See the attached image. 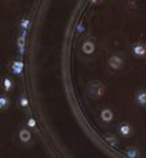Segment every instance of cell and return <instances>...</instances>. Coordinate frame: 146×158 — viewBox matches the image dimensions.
Listing matches in <instances>:
<instances>
[{
    "mask_svg": "<svg viewBox=\"0 0 146 158\" xmlns=\"http://www.w3.org/2000/svg\"><path fill=\"white\" fill-rule=\"evenodd\" d=\"M87 92H88V95H90V98L99 99L104 95V85H103L100 81H91L90 84H88Z\"/></svg>",
    "mask_w": 146,
    "mask_h": 158,
    "instance_id": "obj_1",
    "label": "cell"
},
{
    "mask_svg": "<svg viewBox=\"0 0 146 158\" xmlns=\"http://www.w3.org/2000/svg\"><path fill=\"white\" fill-rule=\"evenodd\" d=\"M116 130H118V134H119L120 138H130L134 132L131 124L127 123V122H120L118 124V127H116Z\"/></svg>",
    "mask_w": 146,
    "mask_h": 158,
    "instance_id": "obj_2",
    "label": "cell"
},
{
    "mask_svg": "<svg viewBox=\"0 0 146 158\" xmlns=\"http://www.w3.org/2000/svg\"><path fill=\"white\" fill-rule=\"evenodd\" d=\"M131 53L135 58H146V45L142 44V42H135V44L131 46Z\"/></svg>",
    "mask_w": 146,
    "mask_h": 158,
    "instance_id": "obj_3",
    "label": "cell"
},
{
    "mask_svg": "<svg viewBox=\"0 0 146 158\" xmlns=\"http://www.w3.org/2000/svg\"><path fill=\"white\" fill-rule=\"evenodd\" d=\"M31 138H33V135H31V131L28 130V127H19V130H18V139H19L20 143H23V145H28V143L31 142Z\"/></svg>",
    "mask_w": 146,
    "mask_h": 158,
    "instance_id": "obj_4",
    "label": "cell"
},
{
    "mask_svg": "<svg viewBox=\"0 0 146 158\" xmlns=\"http://www.w3.org/2000/svg\"><path fill=\"white\" fill-rule=\"evenodd\" d=\"M108 66L114 70H120L124 66V60L118 54H114L108 58Z\"/></svg>",
    "mask_w": 146,
    "mask_h": 158,
    "instance_id": "obj_5",
    "label": "cell"
},
{
    "mask_svg": "<svg viewBox=\"0 0 146 158\" xmlns=\"http://www.w3.org/2000/svg\"><path fill=\"white\" fill-rule=\"evenodd\" d=\"M135 104L141 108H146V89H138L134 95Z\"/></svg>",
    "mask_w": 146,
    "mask_h": 158,
    "instance_id": "obj_6",
    "label": "cell"
},
{
    "mask_svg": "<svg viewBox=\"0 0 146 158\" xmlns=\"http://www.w3.org/2000/svg\"><path fill=\"white\" fill-rule=\"evenodd\" d=\"M124 156L129 158H138L141 156V152L137 146H129L126 150H124Z\"/></svg>",
    "mask_w": 146,
    "mask_h": 158,
    "instance_id": "obj_7",
    "label": "cell"
},
{
    "mask_svg": "<svg viewBox=\"0 0 146 158\" xmlns=\"http://www.w3.org/2000/svg\"><path fill=\"white\" fill-rule=\"evenodd\" d=\"M100 119L103 122H106V123H110V122H112V119H114L112 111L110 110V108H103L102 112H100Z\"/></svg>",
    "mask_w": 146,
    "mask_h": 158,
    "instance_id": "obj_8",
    "label": "cell"
},
{
    "mask_svg": "<svg viewBox=\"0 0 146 158\" xmlns=\"http://www.w3.org/2000/svg\"><path fill=\"white\" fill-rule=\"evenodd\" d=\"M81 50H83L84 54H92L95 52V44L91 41H85L81 46Z\"/></svg>",
    "mask_w": 146,
    "mask_h": 158,
    "instance_id": "obj_9",
    "label": "cell"
},
{
    "mask_svg": "<svg viewBox=\"0 0 146 158\" xmlns=\"http://www.w3.org/2000/svg\"><path fill=\"white\" fill-rule=\"evenodd\" d=\"M104 141L108 143V145H111L112 147H116V146L119 145L118 138H116L115 135H112V134H106V135H104Z\"/></svg>",
    "mask_w": 146,
    "mask_h": 158,
    "instance_id": "obj_10",
    "label": "cell"
},
{
    "mask_svg": "<svg viewBox=\"0 0 146 158\" xmlns=\"http://www.w3.org/2000/svg\"><path fill=\"white\" fill-rule=\"evenodd\" d=\"M10 107V99L7 95H2L0 96V108L2 111H6Z\"/></svg>",
    "mask_w": 146,
    "mask_h": 158,
    "instance_id": "obj_11",
    "label": "cell"
},
{
    "mask_svg": "<svg viewBox=\"0 0 146 158\" xmlns=\"http://www.w3.org/2000/svg\"><path fill=\"white\" fill-rule=\"evenodd\" d=\"M12 87H14V81L10 77H4V80H3V89L6 92H10L12 89Z\"/></svg>",
    "mask_w": 146,
    "mask_h": 158,
    "instance_id": "obj_12",
    "label": "cell"
},
{
    "mask_svg": "<svg viewBox=\"0 0 146 158\" xmlns=\"http://www.w3.org/2000/svg\"><path fill=\"white\" fill-rule=\"evenodd\" d=\"M18 104H19L20 108H27V107H28V100H27V96L24 95V93H22V95L19 96Z\"/></svg>",
    "mask_w": 146,
    "mask_h": 158,
    "instance_id": "obj_13",
    "label": "cell"
},
{
    "mask_svg": "<svg viewBox=\"0 0 146 158\" xmlns=\"http://www.w3.org/2000/svg\"><path fill=\"white\" fill-rule=\"evenodd\" d=\"M10 69H11V72L14 74H16V76H22L24 68H20V66H16V65H14V64H11V65H10Z\"/></svg>",
    "mask_w": 146,
    "mask_h": 158,
    "instance_id": "obj_14",
    "label": "cell"
},
{
    "mask_svg": "<svg viewBox=\"0 0 146 158\" xmlns=\"http://www.w3.org/2000/svg\"><path fill=\"white\" fill-rule=\"evenodd\" d=\"M27 127L31 128V130H37V122H35V119L31 115H28L27 118Z\"/></svg>",
    "mask_w": 146,
    "mask_h": 158,
    "instance_id": "obj_15",
    "label": "cell"
},
{
    "mask_svg": "<svg viewBox=\"0 0 146 158\" xmlns=\"http://www.w3.org/2000/svg\"><path fill=\"white\" fill-rule=\"evenodd\" d=\"M31 26V22H30V19H27V18H23L22 19V22H20V27H22V30H28Z\"/></svg>",
    "mask_w": 146,
    "mask_h": 158,
    "instance_id": "obj_16",
    "label": "cell"
},
{
    "mask_svg": "<svg viewBox=\"0 0 146 158\" xmlns=\"http://www.w3.org/2000/svg\"><path fill=\"white\" fill-rule=\"evenodd\" d=\"M99 2H102V0H92V3H94V4H96V3H99Z\"/></svg>",
    "mask_w": 146,
    "mask_h": 158,
    "instance_id": "obj_17",
    "label": "cell"
}]
</instances>
